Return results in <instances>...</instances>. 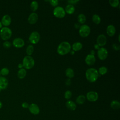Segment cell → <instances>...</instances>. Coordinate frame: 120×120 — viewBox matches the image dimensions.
Returning <instances> with one entry per match:
<instances>
[{
    "label": "cell",
    "instance_id": "obj_1",
    "mask_svg": "<svg viewBox=\"0 0 120 120\" xmlns=\"http://www.w3.org/2000/svg\"><path fill=\"white\" fill-rule=\"evenodd\" d=\"M86 79L90 82H95L98 77V70L94 68L88 69L85 73Z\"/></svg>",
    "mask_w": 120,
    "mask_h": 120
},
{
    "label": "cell",
    "instance_id": "obj_2",
    "mask_svg": "<svg viewBox=\"0 0 120 120\" xmlns=\"http://www.w3.org/2000/svg\"><path fill=\"white\" fill-rule=\"evenodd\" d=\"M71 45L66 41L61 42L58 46L57 52L60 55H65L70 51Z\"/></svg>",
    "mask_w": 120,
    "mask_h": 120
},
{
    "label": "cell",
    "instance_id": "obj_3",
    "mask_svg": "<svg viewBox=\"0 0 120 120\" xmlns=\"http://www.w3.org/2000/svg\"><path fill=\"white\" fill-rule=\"evenodd\" d=\"M11 30L8 27H2L0 30V36L2 39L7 41L12 36Z\"/></svg>",
    "mask_w": 120,
    "mask_h": 120
},
{
    "label": "cell",
    "instance_id": "obj_4",
    "mask_svg": "<svg viewBox=\"0 0 120 120\" xmlns=\"http://www.w3.org/2000/svg\"><path fill=\"white\" fill-rule=\"evenodd\" d=\"M22 65L26 69H30L32 68L35 64L34 59L29 55L25 56L22 60Z\"/></svg>",
    "mask_w": 120,
    "mask_h": 120
},
{
    "label": "cell",
    "instance_id": "obj_5",
    "mask_svg": "<svg viewBox=\"0 0 120 120\" xmlns=\"http://www.w3.org/2000/svg\"><path fill=\"white\" fill-rule=\"evenodd\" d=\"M90 32V27L84 24L80 27L79 30V33L81 36L82 37H87Z\"/></svg>",
    "mask_w": 120,
    "mask_h": 120
},
{
    "label": "cell",
    "instance_id": "obj_6",
    "mask_svg": "<svg viewBox=\"0 0 120 120\" xmlns=\"http://www.w3.org/2000/svg\"><path fill=\"white\" fill-rule=\"evenodd\" d=\"M55 16L58 18H62L65 15V11L64 9L60 6L56 7L54 8L53 12Z\"/></svg>",
    "mask_w": 120,
    "mask_h": 120
},
{
    "label": "cell",
    "instance_id": "obj_7",
    "mask_svg": "<svg viewBox=\"0 0 120 120\" xmlns=\"http://www.w3.org/2000/svg\"><path fill=\"white\" fill-rule=\"evenodd\" d=\"M30 42L32 44H37L40 40V35L38 31H33L29 38Z\"/></svg>",
    "mask_w": 120,
    "mask_h": 120
},
{
    "label": "cell",
    "instance_id": "obj_8",
    "mask_svg": "<svg viewBox=\"0 0 120 120\" xmlns=\"http://www.w3.org/2000/svg\"><path fill=\"white\" fill-rule=\"evenodd\" d=\"M98 56L100 60H105L108 56V51L107 49L104 47L100 48L98 51Z\"/></svg>",
    "mask_w": 120,
    "mask_h": 120
},
{
    "label": "cell",
    "instance_id": "obj_9",
    "mask_svg": "<svg viewBox=\"0 0 120 120\" xmlns=\"http://www.w3.org/2000/svg\"><path fill=\"white\" fill-rule=\"evenodd\" d=\"M87 99L90 102H94L98 100V96L97 92L93 91H89L86 95Z\"/></svg>",
    "mask_w": 120,
    "mask_h": 120
},
{
    "label": "cell",
    "instance_id": "obj_10",
    "mask_svg": "<svg viewBox=\"0 0 120 120\" xmlns=\"http://www.w3.org/2000/svg\"><path fill=\"white\" fill-rule=\"evenodd\" d=\"M28 108L30 112L34 115H37L39 114L40 112L39 107L37 104L34 103L31 104L30 105H29Z\"/></svg>",
    "mask_w": 120,
    "mask_h": 120
},
{
    "label": "cell",
    "instance_id": "obj_11",
    "mask_svg": "<svg viewBox=\"0 0 120 120\" xmlns=\"http://www.w3.org/2000/svg\"><path fill=\"white\" fill-rule=\"evenodd\" d=\"M107 41V39L105 36L104 34H100L98 36L97 39V44L99 46H102L105 45Z\"/></svg>",
    "mask_w": 120,
    "mask_h": 120
},
{
    "label": "cell",
    "instance_id": "obj_12",
    "mask_svg": "<svg viewBox=\"0 0 120 120\" xmlns=\"http://www.w3.org/2000/svg\"><path fill=\"white\" fill-rule=\"evenodd\" d=\"M13 45L16 48H21L24 46V41L22 38H17L13 40Z\"/></svg>",
    "mask_w": 120,
    "mask_h": 120
},
{
    "label": "cell",
    "instance_id": "obj_13",
    "mask_svg": "<svg viewBox=\"0 0 120 120\" xmlns=\"http://www.w3.org/2000/svg\"><path fill=\"white\" fill-rule=\"evenodd\" d=\"M1 22L2 25L4 26V27H7L9 26L11 22V17L8 15H4L1 18Z\"/></svg>",
    "mask_w": 120,
    "mask_h": 120
},
{
    "label": "cell",
    "instance_id": "obj_14",
    "mask_svg": "<svg viewBox=\"0 0 120 120\" xmlns=\"http://www.w3.org/2000/svg\"><path fill=\"white\" fill-rule=\"evenodd\" d=\"M8 85V79L4 76H0V89L4 90L6 89Z\"/></svg>",
    "mask_w": 120,
    "mask_h": 120
},
{
    "label": "cell",
    "instance_id": "obj_15",
    "mask_svg": "<svg viewBox=\"0 0 120 120\" xmlns=\"http://www.w3.org/2000/svg\"><path fill=\"white\" fill-rule=\"evenodd\" d=\"M86 63L88 65H92L94 64L96 61V58L94 55L88 54L85 58V60Z\"/></svg>",
    "mask_w": 120,
    "mask_h": 120
},
{
    "label": "cell",
    "instance_id": "obj_16",
    "mask_svg": "<svg viewBox=\"0 0 120 120\" xmlns=\"http://www.w3.org/2000/svg\"><path fill=\"white\" fill-rule=\"evenodd\" d=\"M38 19V15L37 13L33 12L31 13L28 17V20L30 23L34 24L35 23Z\"/></svg>",
    "mask_w": 120,
    "mask_h": 120
},
{
    "label": "cell",
    "instance_id": "obj_17",
    "mask_svg": "<svg viewBox=\"0 0 120 120\" xmlns=\"http://www.w3.org/2000/svg\"><path fill=\"white\" fill-rule=\"evenodd\" d=\"M66 105L67 108L71 111H74L76 108V105L75 103L71 100H68L66 102Z\"/></svg>",
    "mask_w": 120,
    "mask_h": 120
},
{
    "label": "cell",
    "instance_id": "obj_18",
    "mask_svg": "<svg viewBox=\"0 0 120 120\" xmlns=\"http://www.w3.org/2000/svg\"><path fill=\"white\" fill-rule=\"evenodd\" d=\"M106 32L107 34L112 37L114 35L116 32V30L115 27L113 25H109L107 26L106 29Z\"/></svg>",
    "mask_w": 120,
    "mask_h": 120
},
{
    "label": "cell",
    "instance_id": "obj_19",
    "mask_svg": "<svg viewBox=\"0 0 120 120\" xmlns=\"http://www.w3.org/2000/svg\"><path fill=\"white\" fill-rule=\"evenodd\" d=\"M82 47V45L81 42H76L74 43L72 45V49L73 51H77L80 50Z\"/></svg>",
    "mask_w": 120,
    "mask_h": 120
},
{
    "label": "cell",
    "instance_id": "obj_20",
    "mask_svg": "<svg viewBox=\"0 0 120 120\" xmlns=\"http://www.w3.org/2000/svg\"><path fill=\"white\" fill-rule=\"evenodd\" d=\"M75 8L74 6L71 4H68L65 8V11L68 14H73L75 11Z\"/></svg>",
    "mask_w": 120,
    "mask_h": 120
},
{
    "label": "cell",
    "instance_id": "obj_21",
    "mask_svg": "<svg viewBox=\"0 0 120 120\" xmlns=\"http://www.w3.org/2000/svg\"><path fill=\"white\" fill-rule=\"evenodd\" d=\"M26 75V71L24 68L20 69L17 72V76L20 79H23Z\"/></svg>",
    "mask_w": 120,
    "mask_h": 120
},
{
    "label": "cell",
    "instance_id": "obj_22",
    "mask_svg": "<svg viewBox=\"0 0 120 120\" xmlns=\"http://www.w3.org/2000/svg\"><path fill=\"white\" fill-rule=\"evenodd\" d=\"M111 107L113 109H119L120 108V103L117 100H113L111 103Z\"/></svg>",
    "mask_w": 120,
    "mask_h": 120
},
{
    "label": "cell",
    "instance_id": "obj_23",
    "mask_svg": "<svg viewBox=\"0 0 120 120\" xmlns=\"http://www.w3.org/2000/svg\"><path fill=\"white\" fill-rule=\"evenodd\" d=\"M65 73H66V76L68 77L69 78H72L74 76V72L73 70L70 68H68L66 69Z\"/></svg>",
    "mask_w": 120,
    "mask_h": 120
},
{
    "label": "cell",
    "instance_id": "obj_24",
    "mask_svg": "<svg viewBox=\"0 0 120 120\" xmlns=\"http://www.w3.org/2000/svg\"><path fill=\"white\" fill-rule=\"evenodd\" d=\"M86 100V98L84 95H80L77 97L76 99V102L79 105L83 104Z\"/></svg>",
    "mask_w": 120,
    "mask_h": 120
},
{
    "label": "cell",
    "instance_id": "obj_25",
    "mask_svg": "<svg viewBox=\"0 0 120 120\" xmlns=\"http://www.w3.org/2000/svg\"><path fill=\"white\" fill-rule=\"evenodd\" d=\"M78 22L80 23H84L86 21V16L83 14H80L77 17Z\"/></svg>",
    "mask_w": 120,
    "mask_h": 120
},
{
    "label": "cell",
    "instance_id": "obj_26",
    "mask_svg": "<svg viewBox=\"0 0 120 120\" xmlns=\"http://www.w3.org/2000/svg\"><path fill=\"white\" fill-rule=\"evenodd\" d=\"M92 19L93 22L96 23V24H99L100 22L101 21V19L100 17H99V16L97 14H94V15H93L92 17Z\"/></svg>",
    "mask_w": 120,
    "mask_h": 120
},
{
    "label": "cell",
    "instance_id": "obj_27",
    "mask_svg": "<svg viewBox=\"0 0 120 120\" xmlns=\"http://www.w3.org/2000/svg\"><path fill=\"white\" fill-rule=\"evenodd\" d=\"M34 51V46L32 45H29L27 47L26 52L27 54L28 55H30L32 54Z\"/></svg>",
    "mask_w": 120,
    "mask_h": 120
},
{
    "label": "cell",
    "instance_id": "obj_28",
    "mask_svg": "<svg viewBox=\"0 0 120 120\" xmlns=\"http://www.w3.org/2000/svg\"><path fill=\"white\" fill-rule=\"evenodd\" d=\"M38 2L37 1H33L30 4V8L33 11H36L38 9Z\"/></svg>",
    "mask_w": 120,
    "mask_h": 120
},
{
    "label": "cell",
    "instance_id": "obj_29",
    "mask_svg": "<svg viewBox=\"0 0 120 120\" xmlns=\"http://www.w3.org/2000/svg\"><path fill=\"white\" fill-rule=\"evenodd\" d=\"M0 75H3V76H6V75H8L9 73V70L8 68H2L0 70Z\"/></svg>",
    "mask_w": 120,
    "mask_h": 120
},
{
    "label": "cell",
    "instance_id": "obj_30",
    "mask_svg": "<svg viewBox=\"0 0 120 120\" xmlns=\"http://www.w3.org/2000/svg\"><path fill=\"white\" fill-rule=\"evenodd\" d=\"M98 72L101 75H104L105 74H106L107 72V68L104 66L101 67L99 68Z\"/></svg>",
    "mask_w": 120,
    "mask_h": 120
},
{
    "label": "cell",
    "instance_id": "obj_31",
    "mask_svg": "<svg viewBox=\"0 0 120 120\" xmlns=\"http://www.w3.org/2000/svg\"><path fill=\"white\" fill-rule=\"evenodd\" d=\"M109 2L113 7H117L119 4V1L118 0H109Z\"/></svg>",
    "mask_w": 120,
    "mask_h": 120
},
{
    "label": "cell",
    "instance_id": "obj_32",
    "mask_svg": "<svg viewBox=\"0 0 120 120\" xmlns=\"http://www.w3.org/2000/svg\"><path fill=\"white\" fill-rule=\"evenodd\" d=\"M72 92L70 90H67L65 91V93H64V97L66 99H68L69 98H70L72 96Z\"/></svg>",
    "mask_w": 120,
    "mask_h": 120
},
{
    "label": "cell",
    "instance_id": "obj_33",
    "mask_svg": "<svg viewBox=\"0 0 120 120\" xmlns=\"http://www.w3.org/2000/svg\"><path fill=\"white\" fill-rule=\"evenodd\" d=\"M3 46L5 48H8L11 47V43L10 42L8 41H5L3 43Z\"/></svg>",
    "mask_w": 120,
    "mask_h": 120
},
{
    "label": "cell",
    "instance_id": "obj_34",
    "mask_svg": "<svg viewBox=\"0 0 120 120\" xmlns=\"http://www.w3.org/2000/svg\"><path fill=\"white\" fill-rule=\"evenodd\" d=\"M49 2L50 3L51 5L52 6H56L58 4V1L57 0H49Z\"/></svg>",
    "mask_w": 120,
    "mask_h": 120
},
{
    "label": "cell",
    "instance_id": "obj_35",
    "mask_svg": "<svg viewBox=\"0 0 120 120\" xmlns=\"http://www.w3.org/2000/svg\"><path fill=\"white\" fill-rule=\"evenodd\" d=\"M112 48H113V49H114L115 50L118 51L120 49V46L119 44H117V43H114L112 45Z\"/></svg>",
    "mask_w": 120,
    "mask_h": 120
},
{
    "label": "cell",
    "instance_id": "obj_36",
    "mask_svg": "<svg viewBox=\"0 0 120 120\" xmlns=\"http://www.w3.org/2000/svg\"><path fill=\"white\" fill-rule=\"evenodd\" d=\"M22 106L23 108H29V105L28 103L27 102H23L22 103Z\"/></svg>",
    "mask_w": 120,
    "mask_h": 120
},
{
    "label": "cell",
    "instance_id": "obj_37",
    "mask_svg": "<svg viewBox=\"0 0 120 120\" xmlns=\"http://www.w3.org/2000/svg\"><path fill=\"white\" fill-rule=\"evenodd\" d=\"M71 82V80H70V79H69V78L67 79L66 80V82H65L66 84L67 85H68V86H69V85H70Z\"/></svg>",
    "mask_w": 120,
    "mask_h": 120
},
{
    "label": "cell",
    "instance_id": "obj_38",
    "mask_svg": "<svg viewBox=\"0 0 120 120\" xmlns=\"http://www.w3.org/2000/svg\"><path fill=\"white\" fill-rule=\"evenodd\" d=\"M68 2H69L71 4H75L76 3H77V2L79 1V0H68Z\"/></svg>",
    "mask_w": 120,
    "mask_h": 120
},
{
    "label": "cell",
    "instance_id": "obj_39",
    "mask_svg": "<svg viewBox=\"0 0 120 120\" xmlns=\"http://www.w3.org/2000/svg\"><path fill=\"white\" fill-rule=\"evenodd\" d=\"M80 27V24H79L78 23H75V28L78 29V28H79Z\"/></svg>",
    "mask_w": 120,
    "mask_h": 120
},
{
    "label": "cell",
    "instance_id": "obj_40",
    "mask_svg": "<svg viewBox=\"0 0 120 120\" xmlns=\"http://www.w3.org/2000/svg\"><path fill=\"white\" fill-rule=\"evenodd\" d=\"M94 48H95V49H97V50H98L99 48H100V47H99V46L97 44H95V45H94Z\"/></svg>",
    "mask_w": 120,
    "mask_h": 120
},
{
    "label": "cell",
    "instance_id": "obj_41",
    "mask_svg": "<svg viewBox=\"0 0 120 120\" xmlns=\"http://www.w3.org/2000/svg\"><path fill=\"white\" fill-rule=\"evenodd\" d=\"M22 67H23V65H22V64L20 63V64H19L18 65V68H19L20 69L22 68Z\"/></svg>",
    "mask_w": 120,
    "mask_h": 120
},
{
    "label": "cell",
    "instance_id": "obj_42",
    "mask_svg": "<svg viewBox=\"0 0 120 120\" xmlns=\"http://www.w3.org/2000/svg\"><path fill=\"white\" fill-rule=\"evenodd\" d=\"M90 52H91V54H92V55H94V54H95V51H94L93 50H91V51H90Z\"/></svg>",
    "mask_w": 120,
    "mask_h": 120
},
{
    "label": "cell",
    "instance_id": "obj_43",
    "mask_svg": "<svg viewBox=\"0 0 120 120\" xmlns=\"http://www.w3.org/2000/svg\"><path fill=\"white\" fill-rule=\"evenodd\" d=\"M2 107V102L0 101V109Z\"/></svg>",
    "mask_w": 120,
    "mask_h": 120
},
{
    "label": "cell",
    "instance_id": "obj_44",
    "mask_svg": "<svg viewBox=\"0 0 120 120\" xmlns=\"http://www.w3.org/2000/svg\"><path fill=\"white\" fill-rule=\"evenodd\" d=\"M2 23L1 22V21H0V29L2 28Z\"/></svg>",
    "mask_w": 120,
    "mask_h": 120
},
{
    "label": "cell",
    "instance_id": "obj_45",
    "mask_svg": "<svg viewBox=\"0 0 120 120\" xmlns=\"http://www.w3.org/2000/svg\"><path fill=\"white\" fill-rule=\"evenodd\" d=\"M70 53H71V54H74V51L73 50L71 51L70 52Z\"/></svg>",
    "mask_w": 120,
    "mask_h": 120
},
{
    "label": "cell",
    "instance_id": "obj_46",
    "mask_svg": "<svg viewBox=\"0 0 120 120\" xmlns=\"http://www.w3.org/2000/svg\"><path fill=\"white\" fill-rule=\"evenodd\" d=\"M118 39H119V41H120V35H119V36H118Z\"/></svg>",
    "mask_w": 120,
    "mask_h": 120
},
{
    "label": "cell",
    "instance_id": "obj_47",
    "mask_svg": "<svg viewBox=\"0 0 120 120\" xmlns=\"http://www.w3.org/2000/svg\"><path fill=\"white\" fill-rule=\"evenodd\" d=\"M0 91H1V90H0Z\"/></svg>",
    "mask_w": 120,
    "mask_h": 120
},
{
    "label": "cell",
    "instance_id": "obj_48",
    "mask_svg": "<svg viewBox=\"0 0 120 120\" xmlns=\"http://www.w3.org/2000/svg\"></svg>",
    "mask_w": 120,
    "mask_h": 120
}]
</instances>
